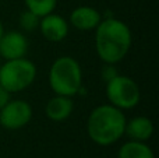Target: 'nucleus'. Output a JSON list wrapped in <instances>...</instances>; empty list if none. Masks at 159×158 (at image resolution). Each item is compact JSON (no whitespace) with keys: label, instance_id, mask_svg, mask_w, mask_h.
Returning a JSON list of instances; mask_svg holds the SVG:
<instances>
[{"label":"nucleus","instance_id":"1","mask_svg":"<svg viewBox=\"0 0 159 158\" xmlns=\"http://www.w3.org/2000/svg\"><path fill=\"white\" fill-rule=\"evenodd\" d=\"M133 44L129 25L115 17L102 18L95 28V49L103 63L117 64L127 56Z\"/></svg>","mask_w":159,"mask_h":158},{"label":"nucleus","instance_id":"2","mask_svg":"<svg viewBox=\"0 0 159 158\" xmlns=\"http://www.w3.org/2000/svg\"><path fill=\"white\" fill-rule=\"evenodd\" d=\"M126 122V115L121 109L110 104L98 105L88 115V137L98 146H112L124 136Z\"/></svg>","mask_w":159,"mask_h":158},{"label":"nucleus","instance_id":"3","mask_svg":"<svg viewBox=\"0 0 159 158\" xmlns=\"http://www.w3.org/2000/svg\"><path fill=\"white\" fill-rule=\"evenodd\" d=\"M49 86L56 95L74 97L82 88V70L73 56H60L49 69Z\"/></svg>","mask_w":159,"mask_h":158},{"label":"nucleus","instance_id":"4","mask_svg":"<svg viewBox=\"0 0 159 158\" xmlns=\"http://www.w3.org/2000/svg\"><path fill=\"white\" fill-rule=\"evenodd\" d=\"M36 78V66L27 58L6 60L0 64V84L10 94L24 91Z\"/></svg>","mask_w":159,"mask_h":158},{"label":"nucleus","instance_id":"5","mask_svg":"<svg viewBox=\"0 0 159 158\" xmlns=\"http://www.w3.org/2000/svg\"><path fill=\"white\" fill-rule=\"evenodd\" d=\"M106 98L110 105L127 111L140 104L141 91L138 84L129 76L117 74L106 83Z\"/></svg>","mask_w":159,"mask_h":158},{"label":"nucleus","instance_id":"6","mask_svg":"<svg viewBox=\"0 0 159 158\" xmlns=\"http://www.w3.org/2000/svg\"><path fill=\"white\" fill-rule=\"evenodd\" d=\"M32 119V106L24 100H10L0 109V128L18 130Z\"/></svg>","mask_w":159,"mask_h":158},{"label":"nucleus","instance_id":"7","mask_svg":"<svg viewBox=\"0 0 159 158\" xmlns=\"http://www.w3.org/2000/svg\"><path fill=\"white\" fill-rule=\"evenodd\" d=\"M28 52V39L21 31H7L0 39V56L4 60L25 58Z\"/></svg>","mask_w":159,"mask_h":158},{"label":"nucleus","instance_id":"8","mask_svg":"<svg viewBox=\"0 0 159 158\" xmlns=\"http://www.w3.org/2000/svg\"><path fill=\"white\" fill-rule=\"evenodd\" d=\"M39 31L45 39L50 42H60L69 35L70 24L66 18L55 13L46 14L39 18Z\"/></svg>","mask_w":159,"mask_h":158},{"label":"nucleus","instance_id":"9","mask_svg":"<svg viewBox=\"0 0 159 158\" xmlns=\"http://www.w3.org/2000/svg\"><path fill=\"white\" fill-rule=\"evenodd\" d=\"M102 21V14L91 6H78L70 13V25L80 31H92Z\"/></svg>","mask_w":159,"mask_h":158},{"label":"nucleus","instance_id":"10","mask_svg":"<svg viewBox=\"0 0 159 158\" xmlns=\"http://www.w3.org/2000/svg\"><path fill=\"white\" fill-rule=\"evenodd\" d=\"M73 111H74V102L71 97H66V95L55 94V97L50 98L45 106V114L53 122H63L69 119Z\"/></svg>","mask_w":159,"mask_h":158},{"label":"nucleus","instance_id":"11","mask_svg":"<svg viewBox=\"0 0 159 158\" xmlns=\"http://www.w3.org/2000/svg\"><path fill=\"white\" fill-rule=\"evenodd\" d=\"M124 134L130 140L147 142L154 134V122L147 116H134L126 122Z\"/></svg>","mask_w":159,"mask_h":158},{"label":"nucleus","instance_id":"12","mask_svg":"<svg viewBox=\"0 0 159 158\" xmlns=\"http://www.w3.org/2000/svg\"><path fill=\"white\" fill-rule=\"evenodd\" d=\"M117 158H155V154L145 142L129 140L119 148Z\"/></svg>","mask_w":159,"mask_h":158},{"label":"nucleus","instance_id":"13","mask_svg":"<svg viewBox=\"0 0 159 158\" xmlns=\"http://www.w3.org/2000/svg\"><path fill=\"white\" fill-rule=\"evenodd\" d=\"M27 10L38 16L39 18L46 14H50L55 11L57 6V0H24Z\"/></svg>","mask_w":159,"mask_h":158},{"label":"nucleus","instance_id":"14","mask_svg":"<svg viewBox=\"0 0 159 158\" xmlns=\"http://www.w3.org/2000/svg\"><path fill=\"white\" fill-rule=\"evenodd\" d=\"M20 27L24 31H34L39 27V17L35 16L34 13H31L30 10H24L20 14Z\"/></svg>","mask_w":159,"mask_h":158},{"label":"nucleus","instance_id":"15","mask_svg":"<svg viewBox=\"0 0 159 158\" xmlns=\"http://www.w3.org/2000/svg\"><path fill=\"white\" fill-rule=\"evenodd\" d=\"M117 74H119V72L116 70L115 64H110V63H105V66L102 67V70H101V77H102V80H103L105 83L110 81L113 77H116Z\"/></svg>","mask_w":159,"mask_h":158},{"label":"nucleus","instance_id":"16","mask_svg":"<svg viewBox=\"0 0 159 158\" xmlns=\"http://www.w3.org/2000/svg\"><path fill=\"white\" fill-rule=\"evenodd\" d=\"M10 100H11V94L0 84V109H2Z\"/></svg>","mask_w":159,"mask_h":158},{"label":"nucleus","instance_id":"17","mask_svg":"<svg viewBox=\"0 0 159 158\" xmlns=\"http://www.w3.org/2000/svg\"><path fill=\"white\" fill-rule=\"evenodd\" d=\"M3 34H4V27H3V24H2V21H0V39H2V36H3Z\"/></svg>","mask_w":159,"mask_h":158}]
</instances>
